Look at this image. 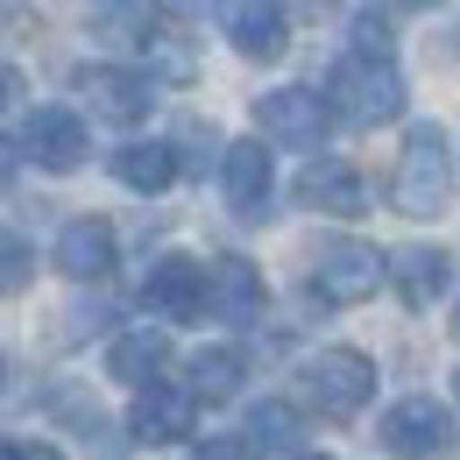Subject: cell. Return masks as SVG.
I'll return each mask as SVG.
<instances>
[{
    "label": "cell",
    "mask_w": 460,
    "mask_h": 460,
    "mask_svg": "<svg viewBox=\"0 0 460 460\" xmlns=\"http://www.w3.org/2000/svg\"><path fill=\"white\" fill-rule=\"evenodd\" d=\"M135 43H142V50H156V64H164L171 78H191V50H184L177 36H164V29H142Z\"/></svg>",
    "instance_id": "cell-21"
},
{
    "label": "cell",
    "mask_w": 460,
    "mask_h": 460,
    "mask_svg": "<svg viewBox=\"0 0 460 460\" xmlns=\"http://www.w3.org/2000/svg\"><path fill=\"white\" fill-rule=\"evenodd\" d=\"M297 206L333 213V220H354V213H368V184H361V171H347L333 156H312V164L297 171Z\"/></svg>",
    "instance_id": "cell-13"
},
{
    "label": "cell",
    "mask_w": 460,
    "mask_h": 460,
    "mask_svg": "<svg viewBox=\"0 0 460 460\" xmlns=\"http://www.w3.org/2000/svg\"><path fill=\"white\" fill-rule=\"evenodd\" d=\"M206 305H213L227 326H248V319H262V277H255V262H241V255H220V262H206Z\"/></svg>",
    "instance_id": "cell-15"
},
{
    "label": "cell",
    "mask_w": 460,
    "mask_h": 460,
    "mask_svg": "<svg viewBox=\"0 0 460 460\" xmlns=\"http://www.w3.org/2000/svg\"><path fill=\"white\" fill-rule=\"evenodd\" d=\"M454 397H460V376H454Z\"/></svg>",
    "instance_id": "cell-33"
},
{
    "label": "cell",
    "mask_w": 460,
    "mask_h": 460,
    "mask_svg": "<svg viewBox=\"0 0 460 460\" xmlns=\"http://www.w3.org/2000/svg\"><path fill=\"white\" fill-rule=\"evenodd\" d=\"M199 460H248V454H241V439H206Z\"/></svg>",
    "instance_id": "cell-24"
},
{
    "label": "cell",
    "mask_w": 460,
    "mask_h": 460,
    "mask_svg": "<svg viewBox=\"0 0 460 460\" xmlns=\"http://www.w3.org/2000/svg\"><path fill=\"white\" fill-rule=\"evenodd\" d=\"M7 454H14V447H0V460H7Z\"/></svg>",
    "instance_id": "cell-32"
},
{
    "label": "cell",
    "mask_w": 460,
    "mask_h": 460,
    "mask_svg": "<svg viewBox=\"0 0 460 460\" xmlns=\"http://www.w3.org/2000/svg\"><path fill=\"white\" fill-rule=\"evenodd\" d=\"M397 7H447V0H397Z\"/></svg>",
    "instance_id": "cell-28"
},
{
    "label": "cell",
    "mask_w": 460,
    "mask_h": 460,
    "mask_svg": "<svg viewBox=\"0 0 460 460\" xmlns=\"http://www.w3.org/2000/svg\"><path fill=\"white\" fill-rule=\"evenodd\" d=\"M241 376H248L241 347H199L191 354V397H206V403H227L241 390Z\"/></svg>",
    "instance_id": "cell-19"
},
{
    "label": "cell",
    "mask_w": 460,
    "mask_h": 460,
    "mask_svg": "<svg viewBox=\"0 0 460 460\" xmlns=\"http://www.w3.org/2000/svg\"><path fill=\"white\" fill-rule=\"evenodd\" d=\"M14 164H22V149H14V142H0V184L14 177Z\"/></svg>",
    "instance_id": "cell-26"
},
{
    "label": "cell",
    "mask_w": 460,
    "mask_h": 460,
    "mask_svg": "<svg viewBox=\"0 0 460 460\" xmlns=\"http://www.w3.org/2000/svg\"><path fill=\"white\" fill-rule=\"evenodd\" d=\"M142 297H149V312H164V319H191V312L206 305V262H191V255H156L149 277H142Z\"/></svg>",
    "instance_id": "cell-14"
},
{
    "label": "cell",
    "mask_w": 460,
    "mask_h": 460,
    "mask_svg": "<svg viewBox=\"0 0 460 460\" xmlns=\"http://www.w3.org/2000/svg\"><path fill=\"white\" fill-rule=\"evenodd\" d=\"M29 270H36V262H29V248H22L14 234H0V297H14V290L29 284Z\"/></svg>",
    "instance_id": "cell-22"
},
{
    "label": "cell",
    "mask_w": 460,
    "mask_h": 460,
    "mask_svg": "<svg viewBox=\"0 0 460 460\" xmlns=\"http://www.w3.org/2000/svg\"><path fill=\"white\" fill-rule=\"evenodd\" d=\"M0 383H7V354H0Z\"/></svg>",
    "instance_id": "cell-31"
},
{
    "label": "cell",
    "mask_w": 460,
    "mask_h": 460,
    "mask_svg": "<svg viewBox=\"0 0 460 460\" xmlns=\"http://www.w3.org/2000/svg\"><path fill=\"white\" fill-rule=\"evenodd\" d=\"M326 114L354 120V128H383V120L403 114V71L390 58H368V50H354V58L333 64V78H326Z\"/></svg>",
    "instance_id": "cell-2"
},
{
    "label": "cell",
    "mask_w": 460,
    "mask_h": 460,
    "mask_svg": "<svg viewBox=\"0 0 460 460\" xmlns=\"http://www.w3.org/2000/svg\"><path fill=\"white\" fill-rule=\"evenodd\" d=\"M447 206H454V142H447L439 120H418L397 156V213L439 220Z\"/></svg>",
    "instance_id": "cell-1"
},
{
    "label": "cell",
    "mask_w": 460,
    "mask_h": 460,
    "mask_svg": "<svg viewBox=\"0 0 460 460\" xmlns=\"http://www.w3.org/2000/svg\"><path fill=\"white\" fill-rule=\"evenodd\" d=\"M305 390H312L319 411L347 418V411H361V403L376 397V361H368L361 347H319V354L305 361Z\"/></svg>",
    "instance_id": "cell-3"
},
{
    "label": "cell",
    "mask_w": 460,
    "mask_h": 460,
    "mask_svg": "<svg viewBox=\"0 0 460 460\" xmlns=\"http://www.w3.org/2000/svg\"><path fill=\"white\" fill-rule=\"evenodd\" d=\"M297 439V411L290 403H255L248 425H241V454H284Z\"/></svg>",
    "instance_id": "cell-20"
},
{
    "label": "cell",
    "mask_w": 460,
    "mask_h": 460,
    "mask_svg": "<svg viewBox=\"0 0 460 460\" xmlns=\"http://www.w3.org/2000/svg\"><path fill=\"white\" fill-rule=\"evenodd\" d=\"M454 333H460V319H454Z\"/></svg>",
    "instance_id": "cell-34"
},
{
    "label": "cell",
    "mask_w": 460,
    "mask_h": 460,
    "mask_svg": "<svg viewBox=\"0 0 460 460\" xmlns=\"http://www.w3.org/2000/svg\"><path fill=\"white\" fill-rule=\"evenodd\" d=\"M383 447L397 460H439L454 447V411L439 397H397L383 418Z\"/></svg>",
    "instance_id": "cell-4"
},
{
    "label": "cell",
    "mask_w": 460,
    "mask_h": 460,
    "mask_svg": "<svg viewBox=\"0 0 460 460\" xmlns=\"http://www.w3.org/2000/svg\"><path fill=\"white\" fill-rule=\"evenodd\" d=\"M270 184H277V171H270V149L262 142H227L220 149V191H227V206L241 220H262L270 213Z\"/></svg>",
    "instance_id": "cell-9"
},
{
    "label": "cell",
    "mask_w": 460,
    "mask_h": 460,
    "mask_svg": "<svg viewBox=\"0 0 460 460\" xmlns=\"http://www.w3.org/2000/svg\"><path fill=\"white\" fill-rule=\"evenodd\" d=\"M376 284H383V255L368 241H326L319 248V290L333 305H361V297H376Z\"/></svg>",
    "instance_id": "cell-10"
},
{
    "label": "cell",
    "mask_w": 460,
    "mask_h": 460,
    "mask_svg": "<svg viewBox=\"0 0 460 460\" xmlns=\"http://www.w3.org/2000/svg\"><path fill=\"white\" fill-rule=\"evenodd\" d=\"M14 93H22V78H14V71H7V64H0V107H7V100H14Z\"/></svg>",
    "instance_id": "cell-27"
},
{
    "label": "cell",
    "mask_w": 460,
    "mask_h": 460,
    "mask_svg": "<svg viewBox=\"0 0 460 460\" xmlns=\"http://www.w3.org/2000/svg\"><path fill=\"white\" fill-rule=\"evenodd\" d=\"M297 460H333V454H297Z\"/></svg>",
    "instance_id": "cell-30"
},
{
    "label": "cell",
    "mask_w": 460,
    "mask_h": 460,
    "mask_svg": "<svg viewBox=\"0 0 460 460\" xmlns=\"http://www.w3.org/2000/svg\"><path fill=\"white\" fill-rule=\"evenodd\" d=\"M171 361V333L164 326H135V333H120L107 347V376L128 383V390H142V383H156V368Z\"/></svg>",
    "instance_id": "cell-17"
},
{
    "label": "cell",
    "mask_w": 460,
    "mask_h": 460,
    "mask_svg": "<svg viewBox=\"0 0 460 460\" xmlns=\"http://www.w3.org/2000/svg\"><path fill=\"white\" fill-rule=\"evenodd\" d=\"M78 93L93 100L100 120H120V128L149 120V107H156V78H149V71H128V64H93V71H78Z\"/></svg>",
    "instance_id": "cell-6"
},
{
    "label": "cell",
    "mask_w": 460,
    "mask_h": 460,
    "mask_svg": "<svg viewBox=\"0 0 460 460\" xmlns=\"http://www.w3.org/2000/svg\"><path fill=\"white\" fill-rule=\"evenodd\" d=\"M220 36L241 58H262V64L290 50V22L277 0H220Z\"/></svg>",
    "instance_id": "cell-7"
},
{
    "label": "cell",
    "mask_w": 460,
    "mask_h": 460,
    "mask_svg": "<svg viewBox=\"0 0 460 460\" xmlns=\"http://www.w3.org/2000/svg\"><path fill=\"white\" fill-rule=\"evenodd\" d=\"M326 100L319 93H305V85H284V93H262L255 100V128H262V142H277V149H319L326 142Z\"/></svg>",
    "instance_id": "cell-5"
},
{
    "label": "cell",
    "mask_w": 460,
    "mask_h": 460,
    "mask_svg": "<svg viewBox=\"0 0 460 460\" xmlns=\"http://www.w3.org/2000/svg\"><path fill=\"white\" fill-rule=\"evenodd\" d=\"M7 460H64V454H58V447H14Z\"/></svg>",
    "instance_id": "cell-25"
},
{
    "label": "cell",
    "mask_w": 460,
    "mask_h": 460,
    "mask_svg": "<svg viewBox=\"0 0 460 460\" xmlns=\"http://www.w3.org/2000/svg\"><path fill=\"white\" fill-rule=\"evenodd\" d=\"M171 7H206V0H171Z\"/></svg>",
    "instance_id": "cell-29"
},
{
    "label": "cell",
    "mask_w": 460,
    "mask_h": 460,
    "mask_svg": "<svg viewBox=\"0 0 460 460\" xmlns=\"http://www.w3.org/2000/svg\"><path fill=\"white\" fill-rule=\"evenodd\" d=\"M383 277H397L403 305H411V312H425L439 290L454 284V262H447L439 248H397V255H383Z\"/></svg>",
    "instance_id": "cell-16"
},
{
    "label": "cell",
    "mask_w": 460,
    "mask_h": 460,
    "mask_svg": "<svg viewBox=\"0 0 460 460\" xmlns=\"http://www.w3.org/2000/svg\"><path fill=\"white\" fill-rule=\"evenodd\" d=\"M114 177L128 191H164L177 177V149L171 142H120L114 149Z\"/></svg>",
    "instance_id": "cell-18"
},
{
    "label": "cell",
    "mask_w": 460,
    "mask_h": 460,
    "mask_svg": "<svg viewBox=\"0 0 460 460\" xmlns=\"http://www.w3.org/2000/svg\"><path fill=\"white\" fill-rule=\"evenodd\" d=\"M50 262H58L71 284H100V277L114 270V227H107L100 213H78V220H64L58 248H50Z\"/></svg>",
    "instance_id": "cell-12"
},
{
    "label": "cell",
    "mask_w": 460,
    "mask_h": 460,
    "mask_svg": "<svg viewBox=\"0 0 460 460\" xmlns=\"http://www.w3.org/2000/svg\"><path fill=\"white\" fill-rule=\"evenodd\" d=\"M191 418H199V397H191V390L142 383V397H135V411H128V432H135L142 447H177V439L191 432Z\"/></svg>",
    "instance_id": "cell-11"
},
{
    "label": "cell",
    "mask_w": 460,
    "mask_h": 460,
    "mask_svg": "<svg viewBox=\"0 0 460 460\" xmlns=\"http://www.w3.org/2000/svg\"><path fill=\"white\" fill-rule=\"evenodd\" d=\"M390 43H397V36H390V14H376V7H368V14H354V50L390 58Z\"/></svg>",
    "instance_id": "cell-23"
},
{
    "label": "cell",
    "mask_w": 460,
    "mask_h": 460,
    "mask_svg": "<svg viewBox=\"0 0 460 460\" xmlns=\"http://www.w3.org/2000/svg\"><path fill=\"white\" fill-rule=\"evenodd\" d=\"M85 149H93V142H85V120L71 114V107H36L29 128H22V156H36L43 171H58V177L78 171Z\"/></svg>",
    "instance_id": "cell-8"
}]
</instances>
